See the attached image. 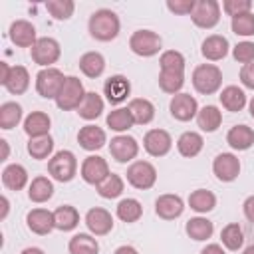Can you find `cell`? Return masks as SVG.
Listing matches in <instances>:
<instances>
[{"instance_id":"54","label":"cell","mask_w":254,"mask_h":254,"mask_svg":"<svg viewBox=\"0 0 254 254\" xmlns=\"http://www.w3.org/2000/svg\"><path fill=\"white\" fill-rule=\"evenodd\" d=\"M0 204H2V212H0V220H4L8 216V210H10V202L6 196H0Z\"/></svg>"},{"instance_id":"41","label":"cell","mask_w":254,"mask_h":254,"mask_svg":"<svg viewBox=\"0 0 254 254\" xmlns=\"http://www.w3.org/2000/svg\"><path fill=\"white\" fill-rule=\"evenodd\" d=\"M28 155L36 161H44L52 155L54 151V139L50 135H44V137H36V139H30L28 141Z\"/></svg>"},{"instance_id":"37","label":"cell","mask_w":254,"mask_h":254,"mask_svg":"<svg viewBox=\"0 0 254 254\" xmlns=\"http://www.w3.org/2000/svg\"><path fill=\"white\" fill-rule=\"evenodd\" d=\"M105 123H107L109 129H113V131H117V133L129 131V129L135 125L133 115H131V111H129L127 107H117V109L109 111L107 117H105Z\"/></svg>"},{"instance_id":"59","label":"cell","mask_w":254,"mask_h":254,"mask_svg":"<svg viewBox=\"0 0 254 254\" xmlns=\"http://www.w3.org/2000/svg\"><path fill=\"white\" fill-rule=\"evenodd\" d=\"M242 254H254V244H250V246H246Z\"/></svg>"},{"instance_id":"21","label":"cell","mask_w":254,"mask_h":254,"mask_svg":"<svg viewBox=\"0 0 254 254\" xmlns=\"http://www.w3.org/2000/svg\"><path fill=\"white\" fill-rule=\"evenodd\" d=\"M228 50H230V44H228V40H226L224 36H220V34H212V36L204 38V40H202V46H200V54H202L208 62H218V60L226 58Z\"/></svg>"},{"instance_id":"50","label":"cell","mask_w":254,"mask_h":254,"mask_svg":"<svg viewBox=\"0 0 254 254\" xmlns=\"http://www.w3.org/2000/svg\"><path fill=\"white\" fill-rule=\"evenodd\" d=\"M240 81H242L244 87L254 89V62L242 65V69H240Z\"/></svg>"},{"instance_id":"36","label":"cell","mask_w":254,"mask_h":254,"mask_svg":"<svg viewBox=\"0 0 254 254\" xmlns=\"http://www.w3.org/2000/svg\"><path fill=\"white\" fill-rule=\"evenodd\" d=\"M67 250H69V254H99V244L91 234L79 232L69 238Z\"/></svg>"},{"instance_id":"48","label":"cell","mask_w":254,"mask_h":254,"mask_svg":"<svg viewBox=\"0 0 254 254\" xmlns=\"http://www.w3.org/2000/svg\"><path fill=\"white\" fill-rule=\"evenodd\" d=\"M222 10H224L230 18H234V16L252 12V2H250V0H224V2H222Z\"/></svg>"},{"instance_id":"13","label":"cell","mask_w":254,"mask_h":254,"mask_svg":"<svg viewBox=\"0 0 254 254\" xmlns=\"http://www.w3.org/2000/svg\"><path fill=\"white\" fill-rule=\"evenodd\" d=\"M109 153L117 163H129L139 153V143L131 135H117L109 143Z\"/></svg>"},{"instance_id":"31","label":"cell","mask_w":254,"mask_h":254,"mask_svg":"<svg viewBox=\"0 0 254 254\" xmlns=\"http://www.w3.org/2000/svg\"><path fill=\"white\" fill-rule=\"evenodd\" d=\"M4 87L12 93V95H22L26 93V89L30 87V73L24 65H12L10 75L4 83Z\"/></svg>"},{"instance_id":"4","label":"cell","mask_w":254,"mask_h":254,"mask_svg":"<svg viewBox=\"0 0 254 254\" xmlns=\"http://www.w3.org/2000/svg\"><path fill=\"white\" fill-rule=\"evenodd\" d=\"M85 89H83V83L79 77L75 75H67L58 97H56V105L62 109V111H71V109H77L85 97Z\"/></svg>"},{"instance_id":"29","label":"cell","mask_w":254,"mask_h":254,"mask_svg":"<svg viewBox=\"0 0 254 254\" xmlns=\"http://www.w3.org/2000/svg\"><path fill=\"white\" fill-rule=\"evenodd\" d=\"M54 222H56L58 230L69 232V230H73L79 224V212L71 204H62V206H58L54 210Z\"/></svg>"},{"instance_id":"56","label":"cell","mask_w":254,"mask_h":254,"mask_svg":"<svg viewBox=\"0 0 254 254\" xmlns=\"http://www.w3.org/2000/svg\"><path fill=\"white\" fill-rule=\"evenodd\" d=\"M0 147H2V157H0V161H6V159H8V155H10L8 141H6V139H0Z\"/></svg>"},{"instance_id":"19","label":"cell","mask_w":254,"mask_h":254,"mask_svg":"<svg viewBox=\"0 0 254 254\" xmlns=\"http://www.w3.org/2000/svg\"><path fill=\"white\" fill-rule=\"evenodd\" d=\"M183 210H185V202L179 194L167 192V194H161L155 200V212L163 220H175L183 214Z\"/></svg>"},{"instance_id":"51","label":"cell","mask_w":254,"mask_h":254,"mask_svg":"<svg viewBox=\"0 0 254 254\" xmlns=\"http://www.w3.org/2000/svg\"><path fill=\"white\" fill-rule=\"evenodd\" d=\"M242 212H244V216H246V220L254 224V194H250V196H246V200L242 202Z\"/></svg>"},{"instance_id":"9","label":"cell","mask_w":254,"mask_h":254,"mask_svg":"<svg viewBox=\"0 0 254 254\" xmlns=\"http://www.w3.org/2000/svg\"><path fill=\"white\" fill-rule=\"evenodd\" d=\"M127 183L139 190H147L157 183V169L149 161H135L127 169Z\"/></svg>"},{"instance_id":"27","label":"cell","mask_w":254,"mask_h":254,"mask_svg":"<svg viewBox=\"0 0 254 254\" xmlns=\"http://www.w3.org/2000/svg\"><path fill=\"white\" fill-rule=\"evenodd\" d=\"M202 145H204V139L200 133L196 131H185L179 139H177V149L183 157L187 159H192L196 157L200 151H202Z\"/></svg>"},{"instance_id":"53","label":"cell","mask_w":254,"mask_h":254,"mask_svg":"<svg viewBox=\"0 0 254 254\" xmlns=\"http://www.w3.org/2000/svg\"><path fill=\"white\" fill-rule=\"evenodd\" d=\"M10 69H12V65H10V64L0 62V83H2V85L6 83V79H8V75H10Z\"/></svg>"},{"instance_id":"42","label":"cell","mask_w":254,"mask_h":254,"mask_svg":"<svg viewBox=\"0 0 254 254\" xmlns=\"http://www.w3.org/2000/svg\"><path fill=\"white\" fill-rule=\"evenodd\" d=\"M183 85H185V71H161L159 73V87L165 93L177 95L181 93Z\"/></svg>"},{"instance_id":"35","label":"cell","mask_w":254,"mask_h":254,"mask_svg":"<svg viewBox=\"0 0 254 254\" xmlns=\"http://www.w3.org/2000/svg\"><path fill=\"white\" fill-rule=\"evenodd\" d=\"M189 206L198 214H206L216 206V196L206 189H196L189 194Z\"/></svg>"},{"instance_id":"45","label":"cell","mask_w":254,"mask_h":254,"mask_svg":"<svg viewBox=\"0 0 254 254\" xmlns=\"http://www.w3.org/2000/svg\"><path fill=\"white\" fill-rule=\"evenodd\" d=\"M161 71H185V56L177 50H167L159 58Z\"/></svg>"},{"instance_id":"38","label":"cell","mask_w":254,"mask_h":254,"mask_svg":"<svg viewBox=\"0 0 254 254\" xmlns=\"http://www.w3.org/2000/svg\"><path fill=\"white\" fill-rule=\"evenodd\" d=\"M22 121V105L16 101H6L0 105V129L8 131Z\"/></svg>"},{"instance_id":"14","label":"cell","mask_w":254,"mask_h":254,"mask_svg":"<svg viewBox=\"0 0 254 254\" xmlns=\"http://www.w3.org/2000/svg\"><path fill=\"white\" fill-rule=\"evenodd\" d=\"M8 38L14 46L18 48H30L38 42V36H36V28L32 22L28 20H14L8 28Z\"/></svg>"},{"instance_id":"49","label":"cell","mask_w":254,"mask_h":254,"mask_svg":"<svg viewBox=\"0 0 254 254\" xmlns=\"http://www.w3.org/2000/svg\"><path fill=\"white\" fill-rule=\"evenodd\" d=\"M194 2L196 0H167V8L173 12V14H190L192 8H194Z\"/></svg>"},{"instance_id":"24","label":"cell","mask_w":254,"mask_h":254,"mask_svg":"<svg viewBox=\"0 0 254 254\" xmlns=\"http://www.w3.org/2000/svg\"><path fill=\"white\" fill-rule=\"evenodd\" d=\"M2 185L8 190H16V192L22 190L28 185V171H26V167H22L20 163L6 165L4 171H2Z\"/></svg>"},{"instance_id":"17","label":"cell","mask_w":254,"mask_h":254,"mask_svg":"<svg viewBox=\"0 0 254 254\" xmlns=\"http://www.w3.org/2000/svg\"><path fill=\"white\" fill-rule=\"evenodd\" d=\"M85 226H87V230H89L91 234H95V236H105V234H109L111 228H113V216H111L109 210H105V208H101V206H93V208H89L87 214H85Z\"/></svg>"},{"instance_id":"11","label":"cell","mask_w":254,"mask_h":254,"mask_svg":"<svg viewBox=\"0 0 254 254\" xmlns=\"http://www.w3.org/2000/svg\"><path fill=\"white\" fill-rule=\"evenodd\" d=\"M212 173L222 183H232L240 175V161L234 153H218L212 161Z\"/></svg>"},{"instance_id":"55","label":"cell","mask_w":254,"mask_h":254,"mask_svg":"<svg viewBox=\"0 0 254 254\" xmlns=\"http://www.w3.org/2000/svg\"><path fill=\"white\" fill-rule=\"evenodd\" d=\"M113 254H139L133 246H129V244H123V246H119V248H115V252Z\"/></svg>"},{"instance_id":"33","label":"cell","mask_w":254,"mask_h":254,"mask_svg":"<svg viewBox=\"0 0 254 254\" xmlns=\"http://www.w3.org/2000/svg\"><path fill=\"white\" fill-rule=\"evenodd\" d=\"M185 232L189 234V238L196 240V242H202V240H208L214 232V224L204 218V216H194L190 220H187L185 224Z\"/></svg>"},{"instance_id":"18","label":"cell","mask_w":254,"mask_h":254,"mask_svg":"<svg viewBox=\"0 0 254 254\" xmlns=\"http://www.w3.org/2000/svg\"><path fill=\"white\" fill-rule=\"evenodd\" d=\"M26 224H28V228H30L34 234L46 236V234H50V232L56 228L54 212L48 210V208H32V210L26 214Z\"/></svg>"},{"instance_id":"20","label":"cell","mask_w":254,"mask_h":254,"mask_svg":"<svg viewBox=\"0 0 254 254\" xmlns=\"http://www.w3.org/2000/svg\"><path fill=\"white\" fill-rule=\"evenodd\" d=\"M77 143L85 151H97L107 143V135L97 125H83L77 131Z\"/></svg>"},{"instance_id":"8","label":"cell","mask_w":254,"mask_h":254,"mask_svg":"<svg viewBox=\"0 0 254 254\" xmlns=\"http://www.w3.org/2000/svg\"><path fill=\"white\" fill-rule=\"evenodd\" d=\"M30 54H32L34 64H38L42 67H54L52 64H56L60 60L62 48H60V42L58 40L44 36V38H38V42L32 46Z\"/></svg>"},{"instance_id":"44","label":"cell","mask_w":254,"mask_h":254,"mask_svg":"<svg viewBox=\"0 0 254 254\" xmlns=\"http://www.w3.org/2000/svg\"><path fill=\"white\" fill-rule=\"evenodd\" d=\"M46 10L50 12V16L54 20H67L73 16L75 4L71 0H48L46 2Z\"/></svg>"},{"instance_id":"7","label":"cell","mask_w":254,"mask_h":254,"mask_svg":"<svg viewBox=\"0 0 254 254\" xmlns=\"http://www.w3.org/2000/svg\"><path fill=\"white\" fill-rule=\"evenodd\" d=\"M190 20L198 28H214L220 22V4L216 0H196L190 12Z\"/></svg>"},{"instance_id":"12","label":"cell","mask_w":254,"mask_h":254,"mask_svg":"<svg viewBox=\"0 0 254 254\" xmlns=\"http://www.w3.org/2000/svg\"><path fill=\"white\" fill-rule=\"evenodd\" d=\"M143 147L151 157H165L173 147V137L165 129H149L143 137Z\"/></svg>"},{"instance_id":"25","label":"cell","mask_w":254,"mask_h":254,"mask_svg":"<svg viewBox=\"0 0 254 254\" xmlns=\"http://www.w3.org/2000/svg\"><path fill=\"white\" fill-rule=\"evenodd\" d=\"M220 103H222V107L226 109V111H232V113H236V111H242L244 107H246V93H244V89H240L238 85H226L222 91H220Z\"/></svg>"},{"instance_id":"22","label":"cell","mask_w":254,"mask_h":254,"mask_svg":"<svg viewBox=\"0 0 254 254\" xmlns=\"http://www.w3.org/2000/svg\"><path fill=\"white\" fill-rule=\"evenodd\" d=\"M50 127H52V119H50V115L44 113V111H32V113L24 119V133H26L30 139L50 135Z\"/></svg>"},{"instance_id":"15","label":"cell","mask_w":254,"mask_h":254,"mask_svg":"<svg viewBox=\"0 0 254 254\" xmlns=\"http://www.w3.org/2000/svg\"><path fill=\"white\" fill-rule=\"evenodd\" d=\"M129 93H131V83H129V79H127L125 75H121V73H115V75L107 77L105 83H103V95H105V99H107L111 105L123 103V101L129 97Z\"/></svg>"},{"instance_id":"23","label":"cell","mask_w":254,"mask_h":254,"mask_svg":"<svg viewBox=\"0 0 254 254\" xmlns=\"http://www.w3.org/2000/svg\"><path fill=\"white\" fill-rule=\"evenodd\" d=\"M226 143L234 149V151H248L254 145V129L240 123L230 127V131L226 133Z\"/></svg>"},{"instance_id":"1","label":"cell","mask_w":254,"mask_h":254,"mask_svg":"<svg viewBox=\"0 0 254 254\" xmlns=\"http://www.w3.org/2000/svg\"><path fill=\"white\" fill-rule=\"evenodd\" d=\"M87 30H89V36L93 40H97V42H111V40H115L119 36L121 22H119V16L113 10L99 8V10H95L89 16Z\"/></svg>"},{"instance_id":"28","label":"cell","mask_w":254,"mask_h":254,"mask_svg":"<svg viewBox=\"0 0 254 254\" xmlns=\"http://www.w3.org/2000/svg\"><path fill=\"white\" fill-rule=\"evenodd\" d=\"M52 196H54V183L48 177L40 175V177L32 179V183L28 185V198L32 202H38L40 204V202L50 200Z\"/></svg>"},{"instance_id":"47","label":"cell","mask_w":254,"mask_h":254,"mask_svg":"<svg viewBox=\"0 0 254 254\" xmlns=\"http://www.w3.org/2000/svg\"><path fill=\"white\" fill-rule=\"evenodd\" d=\"M232 56L238 64H252L254 62V42H238L232 48Z\"/></svg>"},{"instance_id":"40","label":"cell","mask_w":254,"mask_h":254,"mask_svg":"<svg viewBox=\"0 0 254 254\" xmlns=\"http://www.w3.org/2000/svg\"><path fill=\"white\" fill-rule=\"evenodd\" d=\"M220 240H222V246L228 248V250H238L242 248L244 244V230L238 222H230L226 224L222 230H220Z\"/></svg>"},{"instance_id":"2","label":"cell","mask_w":254,"mask_h":254,"mask_svg":"<svg viewBox=\"0 0 254 254\" xmlns=\"http://www.w3.org/2000/svg\"><path fill=\"white\" fill-rule=\"evenodd\" d=\"M192 85L202 95H212L222 85V71L214 64H200L192 71Z\"/></svg>"},{"instance_id":"46","label":"cell","mask_w":254,"mask_h":254,"mask_svg":"<svg viewBox=\"0 0 254 254\" xmlns=\"http://www.w3.org/2000/svg\"><path fill=\"white\" fill-rule=\"evenodd\" d=\"M230 28L236 36H254V14L252 12H246V14H240V16H234L232 22H230Z\"/></svg>"},{"instance_id":"6","label":"cell","mask_w":254,"mask_h":254,"mask_svg":"<svg viewBox=\"0 0 254 254\" xmlns=\"http://www.w3.org/2000/svg\"><path fill=\"white\" fill-rule=\"evenodd\" d=\"M65 77L58 67H42L36 73V91L46 99H56Z\"/></svg>"},{"instance_id":"10","label":"cell","mask_w":254,"mask_h":254,"mask_svg":"<svg viewBox=\"0 0 254 254\" xmlns=\"http://www.w3.org/2000/svg\"><path fill=\"white\" fill-rule=\"evenodd\" d=\"M109 165L103 157L99 155H89L83 159L81 163V179L87 183V185H93L97 187L101 181H105L109 177Z\"/></svg>"},{"instance_id":"5","label":"cell","mask_w":254,"mask_h":254,"mask_svg":"<svg viewBox=\"0 0 254 254\" xmlns=\"http://www.w3.org/2000/svg\"><path fill=\"white\" fill-rule=\"evenodd\" d=\"M161 46H163V40L153 30H137L129 38L131 52L137 54V56H141V58H151V56L159 54L161 52Z\"/></svg>"},{"instance_id":"3","label":"cell","mask_w":254,"mask_h":254,"mask_svg":"<svg viewBox=\"0 0 254 254\" xmlns=\"http://www.w3.org/2000/svg\"><path fill=\"white\" fill-rule=\"evenodd\" d=\"M48 173L58 183H69L77 173L75 155L71 151H67V149H62V151L54 153L52 159L48 161Z\"/></svg>"},{"instance_id":"26","label":"cell","mask_w":254,"mask_h":254,"mask_svg":"<svg viewBox=\"0 0 254 254\" xmlns=\"http://www.w3.org/2000/svg\"><path fill=\"white\" fill-rule=\"evenodd\" d=\"M127 109L133 115V121L137 125H149L155 119V105L145 97H135L129 101Z\"/></svg>"},{"instance_id":"32","label":"cell","mask_w":254,"mask_h":254,"mask_svg":"<svg viewBox=\"0 0 254 254\" xmlns=\"http://www.w3.org/2000/svg\"><path fill=\"white\" fill-rule=\"evenodd\" d=\"M103 105L105 103H103V99H101L99 93L87 91L85 97H83V101H81V105L77 107V115L81 119H85V121H93V119H97L103 113Z\"/></svg>"},{"instance_id":"16","label":"cell","mask_w":254,"mask_h":254,"mask_svg":"<svg viewBox=\"0 0 254 254\" xmlns=\"http://www.w3.org/2000/svg\"><path fill=\"white\" fill-rule=\"evenodd\" d=\"M169 111L177 121H190L198 113V103L190 93H177L169 103Z\"/></svg>"},{"instance_id":"34","label":"cell","mask_w":254,"mask_h":254,"mask_svg":"<svg viewBox=\"0 0 254 254\" xmlns=\"http://www.w3.org/2000/svg\"><path fill=\"white\" fill-rule=\"evenodd\" d=\"M196 123L204 133H214L222 123V111L216 105H204L196 113Z\"/></svg>"},{"instance_id":"30","label":"cell","mask_w":254,"mask_h":254,"mask_svg":"<svg viewBox=\"0 0 254 254\" xmlns=\"http://www.w3.org/2000/svg\"><path fill=\"white\" fill-rule=\"evenodd\" d=\"M79 69L85 77L95 79L105 71V58L99 52H85L79 58Z\"/></svg>"},{"instance_id":"58","label":"cell","mask_w":254,"mask_h":254,"mask_svg":"<svg viewBox=\"0 0 254 254\" xmlns=\"http://www.w3.org/2000/svg\"><path fill=\"white\" fill-rule=\"evenodd\" d=\"M248 109H250V117L254 119V97H252V99L248 101Z\"/></svg>"},{"instance_id":"52","label":"cell","mask_w":254,"mask_h":254,"mask_svg":"<svg viewBox=\"0 0 254 254\" xmlns=\"http://www.w3.org/2000/svg\"><path fill=\"white\" fill-rule=\"evenodd\" d=\"M200 254H226V252L222 250L220 244H206V246L200 250Z\"/></svg>"},{"instance_id":"57","label":"cell","mask_w":254,"mask_h":254,"mask_svg":"<svg viewBox=\"0 0 254 254\" xmlns=\"http://www.w3.org/2000/svg\"><path fill=\"white\" fill-rule=\"evenodd\" d=\"M20 254H44V250H42V248H36V246H28V248H24Z\"/></svg>"},{"instance_id":"43","label":"cell","mask_w":254,"mask_h":254,"mask_svg":"<svg viewBox=\"0 0 254 254\" xmlns=\"http://www.w3.org/2000/svg\"><path fill=\"white\" fill-rule=\"evenodd\" d=\"M123 189H125V183H123V179H121L119 175H115V173H111L105 181H101V183L95 187V190H97V194H99L101 198H117V196L123 192Z\"/></svg>"},{"instance_id":"39","label":"cell","mask_w":254,"mask_h":254,"mask_svg":"<svg viewBox=\"0 0 254 254\" xmlns=\"http://www.w3.org/2000/svg\"><path fill=\"white\" fill-rule=\"evenodd\" d=\"M115 212H117V218L123 222H137L143 216V206L137 198H123L119 200Z\"/></svg>"}]
</instances>
